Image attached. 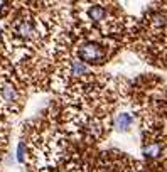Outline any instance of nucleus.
<instances>
[{"label": "nucleus", "mask_w": 167, "mask_h": 172, "mask_svg": "<svg viewBox=\"0 0 167 172\" xmlns=\"http://www.w3.org/2000/svg\"><path fill=\"white\" fill-rule=\"evenodd\" d=\"M66 172H73V170H66Z\"/></svg>", "instance_id": "nucleus-4"}, {"label": "nucleus", "mask_w": 167, "mask_h": 172, "mask_svg": "<svg viewBox=\"0 0 167 172\" xmlns=\"http://www.w3.org/2000/svg\"><path fill=\"white\" fill-rule=\"evenodd\" d=\"M132 125H133V117H132L130 113H125V111L118 113L115 117V120H113V127H115L118 132H128L132 128Z\"/></svg>", "instance_id": "nucleus-2"}, {"label": "nucleus", "mask_w": 167, "mask_h": 172, "mask_svg": "<svg viewBox=\"0 0 167 172\" xmlns=\"http://www.w3.org/2000/svg\"><path fill=\"white\" fill-rule=\"evenodd\" d=\"M69 12L83 27L106 37L120 36L127 27H133L130 17L123 15L115 0H74Z\"/></svg>", "instance_id": "nucleus-1"}, {"label": "nucleus", "mask_w": 167, "mask_h": 172, "mask_svg": "<svg viewBox=\"0 0 167 172\" xmlns=\"http://www.w3.org/2000/svg\"><path fill=\"white\" fill-rule=\"evenodd\" d=\"M160 152H162V145H160L159 142H150V143H147V145L144 147V155H145L149 160L157 159L160 155Z\"/></svg>", "instance_id": "nucleus-3"}]
</instances>
